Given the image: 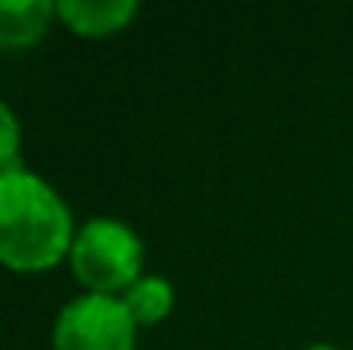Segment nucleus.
<instances>
[{"mask_svg":"<svg viewBox=\"0 0 353 350\" xmlns=\"http://www.w3.org/2000/svg\"><path fill=\"white\" fill-rule=\"evenodd\" d=\"M76 240L72 210L41 175L17 168L0 175V264L21 275L52 271Z\"/></svg>","mask_w":353,"mask_h":350,"instance_id":"obj_1","label":"nucleus"},{"mask_svg":"<svg viewBox=\"0 0 353 350\" xmlns=\"http://www.w3.org/2000/svg\"><path fill=\"white\" fill-rule=\"evenodd\" d=\"M69 264L90 295H123L144 275V240L114 217H97L76 231Z\"/></svg>","mask_w":353,"mask_h":350,"instance_id":"obj_2","label":"nucleus"},{"mask_svg":"<svg viewBox=\"0 0 353 350\" xmlns=\"http://www.w3.org/2000/svg\"><path fill=\"white\" fill-rule=\"evenodd\" d=\"M134 344L137 323L117 295L83 292L62 306L52 327V350H134Z\"/></svg>","mask_w":353,"mask_h":350,"instance_id":"obj_3","label":"nucleus"},{"mask_svg":"<svg viewBox=\"0 0 353 350\" xmlns=\"http://www.w3.org/2000/svg\"><path fill=\"white\" fill-rule=\"evenodd\" d=\"M55 10L59 21L79 38H110L137 17L134 0H62Z\"/></svg>","mask_w":353,"mask_h":350,"instance_id":"obj_4","label":"nucleus"},{"mask_svg":"<svg viewBox=\"0 0 353 350\" xmlns=\"http://www.w3.org/2000/svg\"><path fill=\"white\" fill-rule=\"evenodd\" d=\"M59 17L52 0H0V52H24L38 45Z\"/></svg>","mask_w":353,"mask_h":350,"instance_id":"obj_5","label":"nucleus"},{"mask_svg":"<svg viewBox=\"0 0 353 350\" xmlns=\"http://www.w3.org/2000/svg\"><path fill=\"white\" fill-rule=\"evenodd\" d=\"M120 299H123V306H127V313H130V320L137 327H154V323H161L172 313L175 289L161 275H141Z\"/></svg>","mask_w":353,"mask_h":350,"instance_id":"obj_6","label":"nucleus"},{"mask_svg":"<svg viewBox=\"0 0 353 350\" xmlns=\"http://www.w3.org/2000/svg\"><path fill=\"white\" fill-rule=\"evenodd\" d=\"M21 165V120L0 100V175L17 172Z\"/></svg>","mask_w":353,"mask_h":350,"instance_id":"obj_7","label":"nucleus"},{"mask_svg":"<svg viewBox=\"0 0 353 350\" xmlns=\"http://www.w3.org/2000/svg\"><path fill=\"white\" fill-rule=\"evenodd\" d=\"M305 350H340V347H330V344H316V347H305Z\"/></svg>","mask_w":353,"mask_h":350,"instance_id":"obj_8","label":"nucleus"}]
</instances>
